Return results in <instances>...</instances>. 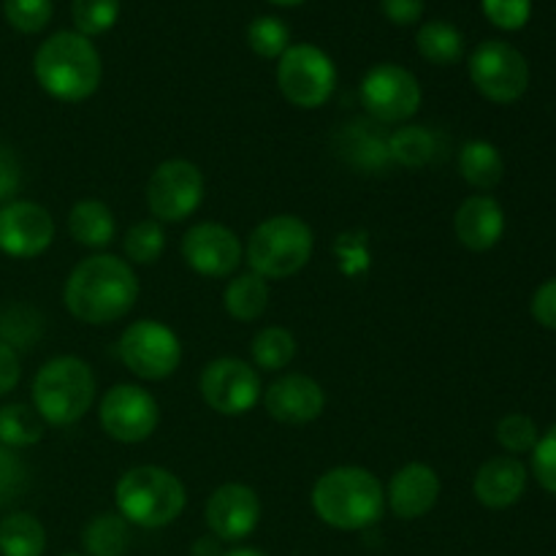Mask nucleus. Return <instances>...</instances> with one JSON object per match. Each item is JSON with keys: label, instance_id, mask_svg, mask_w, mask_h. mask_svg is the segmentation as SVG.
Listing matches in <instances>:
<instances>
[{"label": "nucleus", "instance_id": "5701e85b", "mask_svg": "<svg viewBox=\"0 0 556 556\" xmlns=\"http://www.w3.org/2000/svg\"><path fill=\"white\" fill-rule=\"evenodd\" d=\"M223 304L233 320H242V324L258 320L269 307V282L255 271H244L228 282Z\"/></svg>", "mask_w": 556, "mask_h": 556}, {"label": "nucleus", "instance_id": "393cba45", "mask_svg": "<svg viewBox=\"0 0 556 556\" xmlns=\"http://www.w3.org/2000/svg\"><path fill=\"white\" fill-rule=\"evenodd\" d=\"M47 552V530L33 514L16 510L0 519V556H41Z\"/></svg>", "mask_w": 556, "mask_h": 556}, {"label": "nucleus", "instance_id": "bb28decb", "mask_svg": "<svg viewBox=\"0 0 556 556\" xmlns=\"http://www.w3.org/2000/svg\"><path fill=\"white\" fill-rule=\"evenodd\" d=\"M87 556H125L130 543V525L119 514H98L81 532Z\"/></svg>", "mask_w": 556, "mask_h": 556}, {"label": "nucleus", "instance_id": "58836bf2", "mask_svg": "<svg viewBox=\"0 0 556 556\" xmlns=\"http://www.w3.org/2000/svg\"><path fill=\"white\" fill-rule=\"evenodd\" d=\"M532 472L538 483L556 497V424L532 448Z\"/></svg>", "mask_w": 556, "mask_h": 556}, {"label": "nucleus", "instance_id": "4468645a", "mask_svg": "<svg viewBox=\"0 0 556 556\" xmlns=\"http://www.w3.org/2000/svg\"><path fill=\"white\" fill-rule=\"evenodd\" d=\"M54 220L36 201H9L0 206V253L11 258H36L52 244Z\"/></svg>", "mask_w": 556, "mask_h": 556}, {"label": "nucleus", "instance_id": "2eb2a0df", "mask_svg": "<svg viewBox=\"0 0 556 556\" xmlns=\"http://www.w3.org/2000/svg\"><path fill=\"white\" fill-rule=\"evenodd\" d=\"M206 527L223 543H237L253 535L261 521V500L244 483H223L206 500Z\"/></svg>", "mask_w": 556, "mask_h": 556}, {"label": "nucleus", "instance_id": "20e7f679", "mask_svg": "<svg viewBox=\"0 0 556 556\" xmlns=\"http://www.w3.org/2000/svg\"><path fill=\"white\" fill-rule=\"evenodd\" d=\"M185 486L172 470L157 465H139L123 472L114 486L117 514L128 525L161 530L179 519L185 510Z\"/></svg>", "mask_w": 556, "mask_h": 556}, {"label": "nucleus", "instance_id": "a878e982", "mask_svg": "<svg viewBox=\"0 0 556 556\" xmlns=\"http://www.w3.org/2000/svg\"><path fill=\"white\" fill-rule=\"evenodd\" d=\"M438 136L424 125H405V128L389 134L391 163L405 168H421L438 155Z\"/></svg>", "mask_w": 556, "mask_h": 556}, {"label": "nucleus", "instance_id": "49530a36", "mask_svg": "<svg viewBox=\"0 0 556 556\" xmlns=\"http://www.w3.org/2000/svg\"><path fill=\"white\" fill-rule=\"evenodd\" d=\"M269 3H277V5H299V3H304V0H269Z\"/></svg>", "mask_w": 556, "mask_h": 556}, {"label": "nucleus", "instance_id": "39448f33", "mask_svg": "<svg viewBox=\"0 0 556 556\" xmlns=\"http://www.w3.org/2000/svg\"><path fill=\"white\" fill-rule=\"evenodd\" d=\"M96 402V375L76 356H58L38 369L33 380V407L43 424L71 427Z\"/></svg>", "mask_w": 556, "mask_h": 556}, {"label": "nucleus", "instance_id": "f8f14e48", "mask_svg": "<svg viewBox=\"0 0 556 556\" xmlns=\"http://www.w3.org/2000/svg\"><path fill=\"white\" fill-rule=\"evenodd\" d=\"M98 421L103 432L117 443H144L161 421L155 396L136 383H117L103 394L98 405Z\"/></svg>", "mask_w": 556, "mask_h": 556}, {"label": "nucleus", "instance_id": "6ab92c4d", "mask_svg": "<svg viewBox=\"0 0 556 556\" xmlns=\"http://www.w3.org/2000/svg\"><path fill=\"white\" fill-rule=\"evenodd\" d=\"M456 239L472 253H486L503 239L505 212L492 195H470L454 215Z\"/></svg>", "mask_w": 556, "mask_h": 556}, {"label": "nucleus", "instance_id": "a19ab883", "mask_svg": "<svg viewBox=\"0 0 556 556\" xmlns=\"http://www.w3.org/2000/svg\"><path fill=\"white\" fill-rule=\"evenodd\" d=\"M532 315L543 329H556V277L546 280L532 296Z\"/></svg>", "mask_w": 556, "mask_h": 556}, {"label": "nucleus", "instance_id": "f704fd0d", "mask_svg": "<svg viewBox=\"0 0 556 556\" xmlns=\"http://www.w3.org/2000/svg\"><path fill=\"white\" fill-rule=\"evenodd\" d=\"M3 14L20 33H38L52 20V0H5Z\"/></svg>", "mask_w": 556, "mask_h": 556}, {"label": "nucleus", "instance_id": "dca6fc26", "mask_svg": "<svg viewBox=\"0 0 556 556\" xmlns=\"http://www.w3.org/2000/svg\"><path fill=\"white\" fill-rule=\"evenodd\" d=\"M182 258L195 275L228 277L242 264V244L223 223H199L182 237Z\"/></svg>", "mask_w": 556, "mask_h": 556}, {"label": "nucleus", "instance_id": "a211bd4d", "mask_svg": "<svg viewBox=\"0 0 556 556\" xmlns=\"http://www.w3.org/2000/svg\"><path fill=\"white\" fill-rule=\"evenodd\" d=\"M389 508L396 519L416 521L427 516L440 500V478L438 472L421 462L400 467L389 483Z\"/></svg>", "mask_w": 556, "mask_h": 556}, {"label": "nucleus", "instance_id": "412c9836", "mask_svg": "<svg viewBox=\"0 0 556 556\" xmlns=\"http://www.w3.org/2000/svg\"><path fill=\"white\" fill-rule=\"evenodd\" d=\"M340 155L358 172H383L391 166L389 134L375 119H353L340 130Z\"/></svg>", "mask_w": 556, "mask_h": 556}, {"label": "nucleus", "instance_id": "ddd939ff", "mask_svg": "<svg viewBox=\"0 0 556 556\" xmlns=\"http://www.w3.org/2000/svg\"><path fill=\"white\" fill-rule=\"evenodd\" d=\"M199 389L206 405L220 416H244L261 400V378L253 364L231 356L206 364Z\"/></svg>", "mask_w": 556, "mask_h": 556}, {"label": "nucleus", "instance_id": "e433bc0d", "mask_svg": "<svg viewBox=\"0 0 556 556\" xmlns=\"http://www.w3.org/2000/svg\"><path fill=\"white\" fill-rule=\"evenodd\" d=\"M27 489V467L11 448L0 445V508L20 500Z\"/></svg>", "mask_w": 556, "mask_h": 556}, {"label": "nucleus", "instance_id": "72a5a7b5", "mask_svg": "<svg viewBox=\"0 0 556 556\" xmlns=\"http://www.w3.org/2000/svg\"><path fill=\"white\" fill-rule=\"evenodd\" d=\"M248 43L255 54L266 60H277L291 47V30L277 16H258L248 27Z\"/></svg>", "mask_w": 556, "mask_h": 556}, {"label": "nucleus", "instance_id": "c03bdc74", "mask_svg": "<svg viewBox=\"0 0 556 556\" xmlns=\"http://www.w3.org/2000/svg\"><path fill=\"white\" fill-rule=\"evenodd\" d=\"M193 554L195 556H223L220 546H217V538H215V541H212V538H201V541L195 543Z\"/></svg>", "mask_w": 556, "mask_h": 556}, {"label": "nucleus", "instance_id": "79ce46f5", "mask_svg": "<svg viewBox=\"0 0 556 556\" xmlns=\"http://www.w3.org/2000/svg\"><path fill=\"white\" fill-rule=\"evenodd\" d=\"M383 14L389 16L394 25H416L424 14V0H380Z\"/></svg>", "mask_w": 556, "mask_h": 556}, {"label": "nucleus", "instance_id": "7c9ffc66", "mask_svg": "<svg viewBox=\"0 0 556 556\" xmlns=\"http://www.w3.org/2000/svg\"><path fill=\"white\" fill-rule=\"evenodd\" d=\"M43 320L41 315L25 304H9L0 309V342H5L14 351H27L41 340Z\"/></svg>", "mask_w": 556, "mask_h": 556}, {"label": "nucleus", "instance_id": "de8ad7c7", "mask_svg": "<svg viewBox=\"0 0 556 556\" xmlns=\"http://www.w3.org/2000/svg\"><path fill=\"white\" fill-rule=\"evenodd\" d=\"M65 556H81V554H65Z\"/></svg>", "mask_w": 556, "mask_h": 556}, {"label": "nucleus", "instance_id": "f3484780", "mask_svg": "<svg viewBox=\"0 0 556 556\" xmlns=\"http://www.w3.org/2000/svg\"><path fill=\"white\" fill-rule=\"evenodd\" d=\"M264 405L275 421L299 427V424L315 421L324 413L326 394L318 380H313L309 375L291 372L277 378L266 389Z\"/></svg>", "mask_w": 556, "mask_h": 556}, {"label": "nucleus", "instance_id": "9d476101", "mask_svg": "<svg viewBox=\"0 0 556 556\" xmlns=\"http://www.w3.org/2000/svg\"><path fill=\"white\" fill-rule=\"evenodd\" d=\"M470 79L489 101L514 103L530 87V65L508 41H483L470 58Z\"/></svg>", "mask_w": 556, "mask_h": 556}, {"label": "nucleus", "instance_id": "b1692460", "mask_svg": "<svg viewBox=\"0 0 556 556\" xmlns=\"http://www.w3.org/2000/svg\"><path fill=\"white\" fill-rule=\"evenodd\" d=\"M459 172L467 185L478 190L497 188L505 174V161L492 141H467L459 152Z\"/></svg>", "mask_w": 556, "mask_h": 556}, {"label": "nucleus", "instance_id": "423d86ee", "mask_svg": "<svg viewBox=\"0 0 556 556\" xmlns=\"http://www.w3.org/2000/svg\"><path fill=\"white\" fill-rule=\"evenodd\" d=\"M315 250L313 228L296 215H275L253 228L244 248L250 269L264 280H286L309 264Z\"/></svg>", "mask_w": 556, "mask_h": 556}, {"label": "nucleus", "instance_id": "c9c22d12", "mask_svg": "<svg viewBox=\"0 0 556 556\" xmlns=\"http://www.w3.org/2000/svg\"><path fill=\"white\" fill-rule=\"evenodd\" d=\"M538 440H541V434H538L535 421L530 416L510 413L497 424V443L510 454H527V451L535 448Z\"/></svg>", "mask_w": 556, "mask_h": 556}, {"label": "nucleus", "instance_id": "473e14b6", "mask_svg": "<svg viewBox=\"0 0 556 556\" xmlns=\"http://www.w3.org/2000/svg\"><path fill=\"white\" fill-rule=\"evenodd\" d=\"M76 33L85 38L103 36L119 20V0H74L71 5Z\"/></svg>", "mask_w": 556, "mask_h": 556}, {"label": "nucleus", "instance_id": "f03ea898", "mask_svg": "<svg viewBox=\"0 0 556 556\" xmlns=\"http://www.w3.org/2000/svg\"><path fill=\"white\" fill-rule=\"evenodd\" d=\"M315 516L342 532L369 530L383 519L386 489L364 467H334L315 481L309 494Z\"/></svg>", "mask_w": 556, "mask_h": 556}, {"label": "nucleus", "instance_id": "4c0bfd02", "mask_svg": "<svg viewBox=\"0 0 556 556\" xmlns=\"http://www.w3.org/2000/svg\"><path fill=\"white\" fill-rule=\"evenodd\" d=\"M483 14L503 30H519L532 14V0H483Z\"/></svg>", "mask_w": 556, "mask_h": 556}, {"label": "nucleus", "instance_id": "1a4fd4ad", "mask_svg": "<svg viewBox=\"0 0 556 556\" xmlns=\"http://www.w3.org/2000/svg\"><path fill=\"white\" fill-rule=\"evenodd\" d=\"M204 201V174L195 163L163 161L147 179V206L157 223H182Z\"/></svg>", "mask_w": 556, "mask_h": 556}, {"label": "nucleus", "instance_id": "ea45409f", "mask_svg": "<svg viewBox=\"0 0 556 556\" xmlns=\"http://www.w3.org/2000/svg\"><path fill=\"white\" fill-rule=\"evenodd\" d=\"M22 185V163L9 144L0 141V204H9Z\"/></svg>", "mask_w": 556, "mask_h": 556}, {"label": "nucleus", "instance_id": "aec40b11", "mask_svg": "<svg viewBox=\"0 0 556 556\" xmlns=\"http://www.w3.org/2000/svg\"><path fill=\"white\" fill-rule=\"evenodd\" d=\"M525 489L527 470L514 456H494V459H489L486 465H481V470L476 472V481H472V492H476L478 503L492 510H503L519 503Z\"/></svg>", "mask_w": 556, "mask_h": 556}, {"label": "nucleus", "instance_id": "4be33fe9", "mask_svg": "<svg viewBox=\"0 0 556 556\" xmlns=\"http://www.w3.org/2000/svg\"><path fill=\"white\" fill-rule=\"evenodd\" d=\"M68 231L76 244L85 248H106L117 233V220H114L112 210L98 199L76 201L74 210L68 215Z\"/></svg>", "mask_w": 556, "mask_h": 556}, {"label": "nucleus", "instance_id": "6e6552de", "mask_svg": "<svg viewBox=\"0 0 556 556\" xmlns=\"http://www.w3.org/2000/svg\"><path fill=\"white\" fill-rule=\"evenodd\" d=\"M119 358L141 380H166L182 362L179 337L161 320H136L119 337Z\"/></svg>", "mask_w": 556, "mask_h": 556}, {"label": "nucleus", "instance_id": "c756f323", "mask_svg": "<svg viewBox=\"0 0 556 556\" xmlns=\"http://www.w3.org/2000/svg\"><path fill=\"white\" fill-rule=\"evenodd\" d=\"M43 438V418L30 405H5L0 410V445L5 448H27Z\"/></svg>", "mask_w": 556, "mask_h": 556}, {"label": "nucleus", "instance_id": "a18cd8bd", "mask_svg": "<svg viewBox=\"0 0 556 556\" xmlns=\"http://www.w3.org/2000/svg\"><path fill=\"white\" fill-rule=\"evenodd\" d=\"M223 556H269V554L258 552V548H233V552H226Z\"/></svg>", "mask_w": 556, "mask_h": 556}, {"label": "nucleus", "instance_id": "9b49d317", "mask_svg": "<svg viewBox=\"0 0 556 556\" xmlns=\"http://www.w3.org/2000/svg\"><path fill=\"white\" fill-rule=\"evenodd\" d=\"M421 85L407 68L380 63L367 71L362 81V103L369 117L380 125H402L421 109Z\"/></svg>", "mask_w": 556, "mask_h": 556}, {"label": "nucleus", "instance_id": "0eeeda50", "mask_svg": "<svg viewBox=\"0 0 556 556\" xmlns=\"http://www.w3.org/2000/svg\"><path fill=\"white\" fill-rule=\"evenodd\" d=\"M277 87L293 106L318 109L334 96L337 68L324 49L293 43L277 63Z\"/></svg>", "mask_w": 556, "mask_h": 556}, {"label": "nucleus", "instance_id": "7ed1b4c3", "mask_svg": "<svg viewBox=\"0 0 556 556\" xmlns=\"http://www.w3.org/2000/svg\"><path fill=\"white\" fill-rule=\"evenodd\" d=\"M33 74L52 98L65 103H81L96 96L98 85H101V54L81 33H54L38 47L36 58H33Z\"/></svg>", "mask_w": 556, "mask_h": 556}, {"label": "nucleus", "instance_id": "37998d69", "mask_svg": "<svg viewBox=\"0 0 556 556\" xmlns=\"http://www.w3.org/2000/svg\"><path fill=\"white\" fill-rule=\"evenodd\" d=\"M20 358H16L14 348L0 342V396L9 394L20 383Z\"/></svg>", "mask_w": 556, "mask_h": 556}, {"label": "nucleus", "instance_id": "f257e3e1", "mask_svg": "<svg viewBox=\"0 0 556 556\" xmlns=\"http://www.w3.org/2000/svg\"><path fill=\"white\" fill-rule=\"evenodd\" d=\"M68 313L90 326L114 324L134 309L139 299V277L134 266L117 255H90L74 266L63 288Z\"/></svg>", "mask_w": 556, "mask_h": 556}, {"label": "nucleus", "instance_id": "cd10ccee", "mask_svg": "<svg viewBox=\"0 0 556 556\" xmlns=\"http://www.w3.org/2000/svg\"><path fill=\"white\" fill-rule=\"evenodd\" d=\"M418 52L434 65H454L465 54V38L451 22H427L416 36Z\"/></svg>", "mask_w": 556, "mask_h": 556}, {"label": "nucleus", "instance_id": "c85d7f7f", "mask_svg": "<svg viewBox=\"0 0 556 556\" xmlns=\"http://www.w3.org/2000/svg\"><path fill=\"white\" fill-rule=\"evenodd\" d=\"M250 353H253L255 367L264 372H277L296 358V337L282 326H266L253 337Z\"/></svg>", "mask_w": 556, "mask_h": 556}, {"label": "nucleus", "instance_id": "2f4dec72", "mask_svg": "<svg viewBox=\"0 0 556 556\" xmlns=\"http://www.w3.org/2000/svg\"><path fill=\"white\" fill-rule=\"evenodd\" d=\"M125 255L130 264H155L166 248V233L157 220H141L134 223L125 233Z\"/></svg>", "mask_w": 556, "mask_h": 556}]
</instances>
